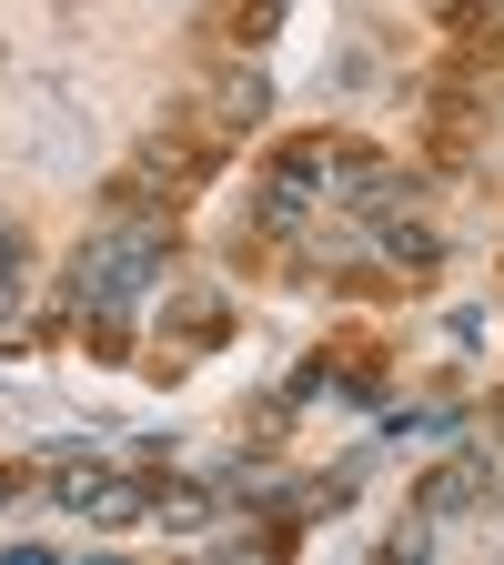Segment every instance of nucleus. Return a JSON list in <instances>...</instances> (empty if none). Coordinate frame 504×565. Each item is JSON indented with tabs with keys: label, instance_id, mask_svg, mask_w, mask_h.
Segmentation results:
<instances>
[{
	"label": "nucleus",
	"instance_id": "obj_1",
	"mask_svg": "<svg viewBox=\"0 0 504 565\" xmlns=\"http://www.w3.org/2000/svg\"><path fill=\"white\" fill-rule=\"evenodd\" d=\"M494 484H504V445H454L444 475L414 484V525H454V515H474Z\"/></svg>",
	"mask_w": 504,
	"mask_h": 565
},
{
	"label": "nucleus",
	"instance_id": "obj_2",
	"mask_svg": "<svg viewBox=\"0 0 504 565\" xmlns=\"http://www.w3.org/2000/svg\"><path fill=\"white\" fill-rule=\"evenodd\" d=\"M202 111H212V131H253V121H272V82H262L253 61H233V71H212Z\"/></svg>",
	"mask_w": 504,
	"mask_h": 565
},
{
	"label": "nucleus",
	"instance_id": "obj_3",
	"mask_svg": "<svg viewBox=\"0 0 504 565\" xmlns=\"http://www.w3.org/2000/svg\"><path fill=\"white\" fill-rule=\"evenodd\" d=\"M223 323H233V313H223V294H202V282L162 303V333H172V343H223Z\"/></svg>",
	"mask_w": 504,
	"mask_h": 565
},
{
	"label": "nucleus",
	"instance_id": "obj_4",
	"mask_svg": "<svg viewBox=\"0 0 504 565\" xmlns=\"http://www.w3.org/2000/svg\"><path fill=\"white\" fill-rule=\"evenodd\" d=\"M141 515H152V484L101 475V494H92V515H82V525H141Z\"/></svg>",
	"mask_w": 504,
	"mask_h": 565
},
{
	"label": "nucleus",
	"instance_id": "obj_5",
	"mask_svg": "<svg viewBox=\"0 0 504 565\" xmlns=\"http://www.w3.org/2000/svg\"><path fill=\"white\" fill-rule=\"evenodd\" d=\"M21 282H31V243H21V223H0V323L21 313Z\"/></svg>",
	"mask_w": 504,
	"mask_h": 565
},
{
	"label": "nucleus",
	"instance_id": "obj_6",
	"mask_svg": "<svg viewBox=\"0 0 504 565\" xmlns=\"http://www.w3.org/2000/svg\"><path fill=\"white\" fill-rule=\"evenodd\" d=\"M152 525H172V535H202V525H212V494H202V484H182V494H152Z\"/></svg>",
	"mask_w": 504,
	"mask_h": 565
},
{
	"label": "nucleus",
	"instance_id": "obj_7",
	"mask_svg": "<svg viewBox=\"0 0 504 565\" xmlns=\"http://www.w3.org/2000/svg\"><path fill=\"white\" fill-rule=\"evenodd\" d=\"M11 505H21V475H11V465H0V515H11Z\"/></svg>",
	"mask_w": 504,
	"mask_h": 565
}]
</instances>
